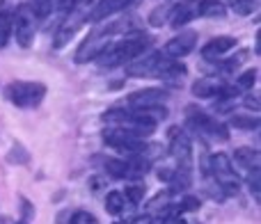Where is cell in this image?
Wrapping results in <instances>:
<instances>
[{
    "label": "cell",
    "mask_w": 261,
    "mask_h": 224,
    "mask_svg": "<svg viewBox=\"0 0 261 224\" xmlns=\"http://www.w3.org/2000/svg\"><path fill=\"white\" fill-rule=\"evenodd\" d=\"M229 7L239 16H250L252 12H257V0H229Z\"/></svg>",
    "instance_id": "cell-21"
},
{
    "label": "cell",
    "mask_w": 261,
    "mask_h": 224,
    "mask_svg": "<svg viewBox=\"0 0 261 224\" xmlns=\"http://www.w3.org/2000/svg\"><path fill=\"white\" fill-rule=\"evenodd\" d=\"M241 103H243V105H245V108L254 110V112H257V110L261 108V105H259V101H257V99H254V96H243V101H241Z\"/></svg>",
    "instance_id": "cell-29"
},
{
    "label": "cell",
    "mask_w": 261,
    "mask_h": 224,
    "mask_svg": "<svg viewBox=\"0 0 261 224\" xmlns=\"http://www.w3.org/2000/svg\"><path fill=\"white\" fill-rule=\"evenodd\" d=\"M208 176L216 179V183L220 185V190L225 192V197H234L241 190V176L234 172L231 160L225 153H213L208 160Z\"/></svg>",
    "instance_id": "cell-3"
},
{
    "label": "cell",
    "mask_w": 261,
    "mask_h": 224,
    "mask_svg": "<svg viewBox=\"0 0 261 224\" xmlns=\"http://www.w3.org/2000/svg\"><path fill=\"white\" fill-rule=\"evenodd\" d=\"M103 142L108 147H115L119 151L128 153V156H144V149H147V142L140 135L124 130V128H117V126H110V128L103 130Z\"/></svg>",
    "instance_id": "cell-6"
},
{
    "label": "cell",
    "mask_w": 261,
    "mask_h": 224,
    "mask_svg": "<svg viewBox=\"0 0 261 224\" xmlns=\"http://www.w3.org/2000/svg\"><path fill=\"white\" fill-rule=\"evenodd\" d=\"M12 30L21 48H30L37 35V16L32 12V5L25 3L16 9V16L12 18Z\"/></svg>",
    "instance_id": "cell-7"
},
{
    "label": "cell",
    "mask_w": 261,
    "mask_h": 224,
    "mask_svg": "<svg viewBox=\"0 0 261 224\" xmlns=\"http://www.w3.org/2000/svg\"><path fill=\"white\" fill-rule=\"evenodd\" d=\"M195 16H197V0H184V3H176L170 12V25L172 27L188 25Z\"/></svg>",
    "instance_id": "cell-14"
},
{
    "label": "cell",
    "mask_w": 261,
    "mask_h": 224,
    "mask_svg": "<svg viewBox=\"0 0 261 224\" xmlns=\"http://www.w3.org/2000/svg\"><path fill=\"white\" fill-rule=\"evenodd\" d=\"M248 185H250V192L254 197H259V190H261V170H250L248 172Z\"/></svg>",
    "instance_id": "cell-25"
},
{
    "label": "cell",
    "mask_w": 261,
    "mask_h": 224,
    "mask_svg": "<svg viewBox=\"0 0 261 224\" xmlns=\"http://www.w3.org/2000/svg\"><path fill=\"white\" fill-rule=\"evenodd\" d=\"M46 96V85L28 80H14L5 87V99L16 108H37Z\"/></svg>",
    "instance_id": "cell-2"
},
{
    "label": "cell",
    "mask_w": 261,
    "mask_h": 224,
    "mask_svg": "<svg viewBox=\"0 0 261 224\" xmlns=\"http://www.w3.org/2000/svg\"><path fill=\"white\" fill-rule=\"evenodd\" d=\"M106 172L113 179H133V176H138V172L133 170V165L128 160H106Z\"/></svg>",
    "instance_id": "cell-17"
},
{
    "label": "cell",
    "mask_w": 261,
    "mask_h": 224,
    "mask_svg": "<svg viewBox=\"0 0 261 224\" xmlns=\"http://www.w3.org/2000/svg\"><path fill=\"white\" fill-rule=\"evenodd\" d=\"M108 124L117 126V128H124V130H130V133L135 135H149L156 130V119H151V117L142 115V112H126V110H110L106 112L103 117Z\"/></svg>",
    "instance_id": "cell-4"
},
{
    "label": "cell",
    "mask_w": 261,
    "mask_h": 224,
    "mask_svg": "<svg viewBox=\"0 0 261 224\" xmlns=\"http://www.w3.org/2000/svg\"><path fill=\"white\" fill-rule=\"evenodd\" d=\"M234 46H236L234 37H216V39H211L202 48V58L208 60V62H211V60H220V58H225Z\"/></svg>",
    "instance_id": "cell-15"
},
{
    "label": "cell",
    "mask_w": 261,
    "mask_h": 224,
    "mask_svg": "<svg viewBox=\"0 0 261 224\" xmlns=\"http://www.w3.org/2000/svg\"><path fill=\"white\" fill-rule=\"evenodd\" d=\"M195 44H197V32H195V30H186V32H181V35H176L174 39L167 41L165 48H163V55H165V58H170V60L186 58V55L195 48Z\"/></svg>",
    "instance_id": "cell-10"
},
{
    "label": "cell",
    "mask_w": 261,
    "mask_h": 224,
    "mask_svg": "<svg viewBox=\"0 0 261 224\" xmlns=\"http://www.w3.org/2000/svg\"><path fill=\"white\" fill-rule=\"evenodd\" d=\"M254 78H257V69H248L245 73H241L239 76V80H236V90H241V92H248V90H252L254 87Z\"/></svg>",
    "instance_id": "cell-24"
},
{
    "label": "cell",
    "mask_w": 261,
    "mask_h": 224,
    "mask_svg": "<svg viewBox=\"0 0 261 224\" xmlns=\"http://www.w3.org/2000/svg\"><path fill=\"white\" fill-rule=\"evenodd\" d=\"M71 224H99V220L87 211H78L71 215Z\"/></svg>",
    "instance_id": "cell-26"
},
{
    "label": "cell",
    "mask_w": 261,
    "mask_h": 224,
    "mask_svg": "<svg viewBox=\"0 0 261 224\" xmlns=\"http://www.w3.org/2000/svg\"><path fill=\"white\" fill-rule=\"evenodd\" d=\"M18 224H28V222H18Z\"/></svg>",
    "instance_id": "cell-30"
},
{
    "label": "cell",
    "mask_w": 261,
    "mask_h": 224,
    "mask_svg": "<svg viewBox=\"0 0 261 224\" xmlns=\"http://www.w3.org/2000/svg\"><path fill=\"white\" fill-rule=\"evenodd\" d=\"M124 204H126V199H124L122 192H110L108 197H106V211H108L110 215H119V213L124 211Z\"/></svg>",
    "instance_id": "cell-20"
},
{
    "label": "cell",
    "mask_w": 261,
    "mask_h": 224,
    "mask_svg": "<svg viewBox=\"0 0 261 224\" xmlns=\"http://www.w3.org/2000/svg\"><path fill=\"white\" fill-rule=\"evenodd\" d=\"M186 76H188V69H186L181 62H174V60H167L165 67H163L161 73H158V78H163L165 82H174V85H179L181 80H186Z\"/></svg>",
    "instance_id": "cell-16"
},
{
    "label": "cell",
    "mask_w": 261,
    "mask_h": 224,
    "mask_svg": "<svg viewBox=\"0 0 261 224\" xmlns=\"http://www.w3.org/2000/svg\"><path fill=\"white\" fill-rule=\"evenodd\" d=\"M124 23H115V25H99L94 27V30L90 32V35L85 37V41L81 44V48H78L76 53V60L78 62H90V60H94L96 55L101 53V50L108 46V37H113L115 32L122 30Z\"/></svg>",
    "instance_id": "cell-5"
},
{
    "label": "cell",
    "mask_w": 261,
    "mask_h": 224,
    "mask_svg": "<svg viewBox=\"0 0 261 224\" xmlns=\"http://www.w3.org/2000/svg\"><path fill=\"white\" fill-rule=\"evenodd\" d=\"M135 3H138V0H99L96 7L92 9L87 18H92L94 23H101V21H106V18H110V16H115V14L128 9L130 5H135Z\"/></svg>",
    "instance_id": "cell-12"
},
{
    "label": "cell",
    "mask_w": 261,
    "mask_h": 224,
    "mask_svg": "<svg viewBox=\"0 0 261 224\" xmlns=\"http://www.w3.org/2000/svg\"><path fill=\"white\" fill-rule=\"evenodd\" d=\"M229 124L239 130H257L259 128V117H241V115H234L229 119Z\"/></svg>",
    "instance_id": "cell-22"
},
{
    "label": "cell",
    "mask_w": 261,
    "mask_h": 224,
    "mask_svg": "<svg viewBox=\"0 0 261 224\" xmlns=\"http://www.w3.org/2000/svg\"><path fill=\"white\" fill-rule=\"evenodd\" d=\"M165 99H167L165 90H140L128 96V103L133 110H144V108H153V105H163Z\"/></svg>",
    "instance_id": "cell-13"
},
{
    "label": "cell",
    "mask_w": 261,
    "mask_h": 224,
    "mask_svg": "<svg viewBox=\"0 0 261 224\" xmlns=\"http://www.w3.org/2000/svg\"><path fill=\"white\" fill-rule=\"evenodd\" d=\"M12 37V14L0 12V48H5Z\"/></svg>",
    "instance_id": "cell-23"
},
{
    "label": "cell",
    "mask_w": 261,
    "mask_h": 224,
    "mask_svg": "<svg viewBox=\"0 0 261 224\" xmlns=\"http://www.w3.org/2000/svg\"><path fill=\"white\" fill-rule=\"evenodd\" d=\"M234 158H236V162H239L241 167H245V170H257V167L261 165V158H259V153L254 151V149H248V147H241V149H236L234 151Z\"/></svg>",
    "instance_id": "cell-19"
},
{
    "label": "cell",
    "mask_w": 261,
    "mask_h": 224,
    "mask_svg": "<svg viewBox=\"0 0 261 224\" xmlns=\"http://www.w3.org/2000/svg\"><path fill=\"white\" fill-rule=\"evenodd\" d=\"M199 208V199L193 197V194H188V197H184V202H181V211H197Z\"/></svg>",
    "instance_id": "cell-28"
},
{
    "label": "cell",
    "mask_w": 261,
    "mask_h": 224,
    "mask_svg": "<svg viewBox=\"0 0 261 224\" xmlns=\"http://www.w3.org/2000/svg\"><path fill=\"white\" fill-rule=\"evenodd\" d=\"M167 137H170V151L174 156V160L179 165H190V139L179 126L167 130Z\"/></svg>",
    "instance_id": "cell-11"
},
{
    "label": "cell",
    "mask_w": 261,
    "mask_h": 224,
    "mask_svg": "<svg viewBox=\"0 0 261 224\" xmlns=\"http://www.w3.org/2000/svg\"><path fill=\"white\" fill-rule=\"evenodd\" d=\"M186 117H188V124L193 130H197V133H204V135H216V137H225L227 139V128L220 124V121L211 119V117H206L202 110L197 108H188L186 110Z\"/></svg>",
    "instance_id": "cell-9"
},
{
    "label": "cell",
    "mask_w": 261,
    "mask_h": 224,
    "mask_svg": "<svg viewBox=\"0 0 261 224\" xmlns=\"http://www.w3.org/2000/svg\"><path fill=\"white\" fill-rule=\"evenodd\" d=\"M142 194H144L142 185H128V188H126V194H124V199H128V202H133V204H140Z\"/></svg>",
    "instance_id": "cell-27"
},
{
    "label": "cell",
    "mask_w": 261,
    "mask_h": 224,
    "mask_svg": "<svg viewBox=\"0 0 261 224\" xmlns=\"http://www.w3.org/2000/svg\"><path fill=\"white\" fill-rule=\"evenodd\" d=\"M227 14L225 5L218 0H197V16L206 18H222Z\"/></svg>",
    "instance_id": "cell-18"
},
{
    "label": "cell",
    "mask_w": 261,
    "mask_h": 224,
    "mask_svg": "<svg viewBox=\"0 0 261 224\" xmlns=\"http://www.w3.org/2000/svg\"><path fill=\"white\" fill-rule=\"evenodd\" d=\"M167 60L170 58H165L163 50H156V53H149V55H140V58H135L133 62L126 64V73L128 76H138V78L158 76Z\"/></svg>",
    "instance_id": "cell-8"
},
{
    "label": "cell",
    "mask_w": 261,
    "mask_h": 224,
    "mask_svg": "<svg viewBox=\"0 0 261 224\" xmlns=\"http://www.w3.org/2000/svg\"><path fill=\"white\" fill-rule=\"evenodd\" d=\"M149 46H151V41L144 35L126 37V39H122V41L108 44L94 60L101 67H119V64H128V62H133L135 58L144 55Z\"/></svg>",
    "instance_id": "cell-1"
}]
</instances>
